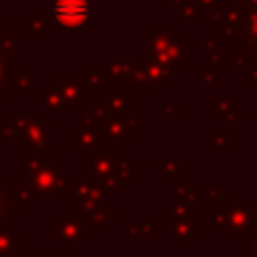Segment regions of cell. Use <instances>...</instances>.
Wrapping results in <instances>:
<instances>
[{
    "label": "cell",
    "instance_id": "6da1fadb",
    "mask_svg": "<svg viewBox=\"0 0 257 257\" xmlns=\"http://www.w3.org/2000/svg\"><path fill=\"white\" fill-rule=\"evenodd\" d=\"M50 131L52 122L44 120L40 112H12L6 120H0V139H12L16 149L30 157H52Z\"/></svg>",
    "mask_w": 257,
    "mask_h": 257
},
{
    "label": "cell",
    "instance_id": "7a4b0ae2",
    "mask_svg": "<svg viewBox=\"0 0 257 257\" xmlns=\"http://www.w3.org/2000/svg\"><path fill=\"white\" fill-rule=\"evenodd\" d=\"M147 50L145 58L151 62H159L171 68H187L189 66V42L169 26V22H157L153 30L145 32Z\"/></svg>",
    "mask_w": 257,
    "mask_h": 257
},
{
    "label": "cell",
    "instance_id": "3957f363",
    "mask_svg": "<svg viewBox=\"0 0 257 257\" xmlns=\"http://www.w3.org/2000/svg\"><path fill=\"white\" fill-rule=\"evenodd\" d=\"M24 165L28 173V187L36 197L40 195L46 205L52 203L54 193L68 195L70 185H68V179H64L60 173V165H62L60 159L24 155Z\"/></svg>",
    "mask_w": 257,
    "mask_h": 257
},
{
    "label": "cell",
    "instance_id": "277c9868",
    "mask_svg": "<svg viewBox=\"0 0 257 257\" xmlns=\"http://www.w3.org/2000/svg\"><path fill=\"white\" fill-rule=\"evenodd\" d=\"M90 225L82 213H54L52 215V239L64 251H76L84 241L90 239Z\"/></svg>",
    "mask_w": 257,
    "mask_h": 257
},
{
    "label": "cell",
    "instance_id": "5b68a950",
    "mask_svg": "<svg viewBox=\"0 0 257 257\" xmlns=\"http://www.w3.org/2000/svg\"><path fill=\"white\" fill-rule=\"evenodd\" d=\"M50 20L54 30H78L90 28V0H52Z\"/></svg>",
    "mask_w": 257,
    "mask_h": 257
},
{
    "label": "cell",
    "instance_id": "8992f818",
    "mask_svg": "<svg viewBox=\"0 0 257 257\" xmlns=\"http://www.w3.org/2000/svg\"><path fill=\"white\" fill-rule=\"evenodd\" d=\"M98 135L104 143L116 141H133L137 133L145 131V114L143 112H120L104 122H98Z\"/></svg>",
    "mask_w": 257,
    "mask_h": 257
},
{
    "label": "cell",
    "instance_id": "52a82bcc",
    "mask_svg": "<svg viewBox=\"0 0 257 257\" xmlns=\"http://www.w3.org/2000/svg\"><path fill=\"white\" fill-rule=\"evenodd\" d=\"M114 149H116V145L108 141L104 151H96L90 157V169H92L90 177H94L100 183V187L106 195H114L116 189L120 187L118 179H116V173H114V161H116Z\"/></svg>",
    "mask_w": 257,
    "mask_h": 257
},
{
    "label": "cell",
    "instance_id": "ba28073f",
    "mask_svg": "<svg viewBox=\"0 0 257 257\" xmlns=\"http://www.w3.org/2000/svg\"><path fill=\"white\" fill-rule=\"evenodd\" d=\"M135 110V98L126 94V90H108L104 94H98L96 102L90 108V116L94 122H104L120 112H133Z\"/></svg>",
    "mask_w": 257,
    "mask_h": 257
},
{
    "label": "cell",
    "instance_id": "9c48e42d",
    "mask_svg": "<svg viewBox=\"0 0 257 257\" xmlns=\"http://www.w3.org/2000/svg\"><path fill=\"white\" fill-rule=\"evenodd\" d=\"M255 223H257V213L253 211V205H249L239 195L233 207L227 209V223H225L227 241H243Z\"/></svg>",
    "mask_w": 257,
    "mask_h": 257
},
{
    "label": "cell",
    "instance_id": "30bf717a",
    "mask_svg": "<svg viewBox=\"0 0 257 257\" xmlns=\"http://www.w3.org/2000/svg\"><path fill=\"white\" fill-rule=\"evenodd\" d=\"M68 185H70V191H68V199L72 205L76 207H82V209H90V207H96L100 203H104V191L100 187V183L90 177V179H68Z\"/></svg>",
    "mask_w": 257,
    "mask_h": 257
},
{
    "label": "cell",
    "instance_id": "8fae6325",
    "mask_svg": "<svg viewBox=\"0 0 257 257\" xmlns=\"http://www.w3.org/2000/svg\"><path fill=\"white\" fill-rule=\"evenodd\" d=\"M98 126L90 114H80V126L70 135V147L80 153V159H90L98 151Z\"/></svg>",
    "mask_w": 257,
    "mask_h": 257
},
{
    "label": "cell",
    "instance_id": "7c38bea8",
    "mask_svg": "<svg viewBox=\"0 0 257 257\" xmlns=\"http://www.w3.org/2000/svg\"><path fill=\"white\" fill-rule=\"evenodd\" d=\"M235 46H237V58L243 60V64L249 58H257V10L245 12L241 28L235 38Z\"/></svg>",
    "mask_w": 257,
    "mask_h": 257
},
{
    "label": "cell",
    "instance_id": "4fadbf2b",
    "mask_svg": "<svg viewBox=\"0 0 257 257\" xmlns=\"http://www.w3.org/2000/svg\"><path fill=\"white\" fill-rule=\"evenodd\" d=\"M126 88H133L137 94H161L163 86L151 72V64L147 58H139L133 64V70L126 80Z\"/></svg>",
    "mask_w": 257,
    "mask_h": 257
},
{
    "label": "cell",
    "instance_id": "5bb4252c",
    "mask_svg": "<svg viewBox=\"0 0 257 257\" xmlns=\"http://www.w3.org/2000/svg\"><path fill=\"white\" fill-rule=\"evenodd\" d=\"M52 84L72 102V104H76V106H80V104H84V102H88V98L92 96V92H90V88H88V84L80 78V76H76V78H66V76H54V80H52Z\"/></svg>",
    "mask_w": 257,
    "mask_h": 257
},
{
    "label": "cell",
    "instance_id": "9a60e30c",
    "mask_svg": "<svg viewBox=\"0 0 257 257\" xmlns=\"http://www.w3.org/2000/svg\"><path fill=\"white\" fill-rule=\"evenodd\" d=\"M34 102L36 104H42L46 110H54V112H78L80 106L72 104L54 84L50 86H44L40 90V94H34Z\"/></svg>",
    "mask_w": 257,
    "mask_h": 257
},
{
    "label": "cell",
    "instance_id": "2e32d148",
    "mask_svg": "<svg viewBox=\"0 0 257 257\" xmlns=\"http://www.w3.org/2000/svg\"><path fill=\"white\" fill-rule=\"evenodd\" d=\"M82 215L86 217V221H88V225H90L92 231H104L108 227V223H112L116 219V207L114 205L100 203L96 207L82 209Z\"/></svg>",
    "mask_w": 257,
    "mask_h": 257
},
{
    "label": "cell",
    "instance_id": "e0dca14e",
    "mask_svg": "<svg viewBox=\"0 0 257 257\" xmlns=\"http://www.w3.org/2000/svg\"><path fill=\"white\" fill-rule=\"evenodd\" d=\"M80 78L88 84L90 92L92 94H100L102 88L104 92H108L112 88V78H110V72L108 68H80Z\"/></svg>",
    "mask_w": 257,
    "mask_h": 257
},
{
    "label": "cell",
    "instance_id": "ac0fdd59",
    "mask_svg": "<svg viewBox=\"0 0 257 257\" xmlns=\"http://www.w3.org/2000/svg\"><path fill=\"white\" fill-rule=\"evenodd\" d=\"M26 247V235L18 229H8L0 233V257H16L20 249Z\"/></svg>",
    "mask_w": 257,
    "mask_h": 257
},
{
    "label": "cell",
    "instance_id": "d6986e66",
    "mask_svg": "<svg viewBox=\"0 0 257 257\" xmlns=\"http://www.w3.org/2000/svg\"><path fill=\"white\" fill-rule=\"evenodd\" d=\"M207 110L211 114H217L221 120H227V122H239L245 118L243 112H235V96H223V98L211 102Z\"/></svg>",
    "mask_w": 257,
    "mask_h": 257
},
{
    "label": "cell",
    "instance_id": "ffe728a7",
    "mask_svg": "<svg viewBox=\"0 0 257 257\" xmlns=\"http://www.w3.org/2000/svg\"><path fill=\"white\" fill-rule=\"evenodd\" d=\"M157 229H169V225L153 223V215H145V221L139 225H126V239H139V241H151L155 237Z\"/></svg>",
    "mask_w": 257,
    "mask_h": 257
},
{
    "label": "cell",
    "instance_id": "44dd1931",
    "mask_svg": "<svg viewBox=\"0 0 257 257\" xmlns=\"http://www.w3.org/2000/svg\"><path fill=\"white\" fill-rule=\"evenodd\" d=\"M207 147L211 151L235 149V126H233V122H229L225 131H209V135H207Z\"/></svg>",
    "mask_w": 257,
    "mask_h": 257
},
{
    "label": "cell",
    "instance_id": "7402d4cb",
    "mask_svg": "<svg viewBox=\"0 0 257 257\" xmlns=\"http://www.w3.org/2000/svg\"><path fill=\"white\" fill-rule=\"evenodd\" d=\"M26 22H28V26H26V38L28 40H38V38H42V34L46 30H54L52 20H50V12L48 14H32V12H28L26 14Z\"/></svg>",
    "mask_w": 257,
    "mask_h": 257
},
{
    "label": "cell",
    "instance_id": "603a6c76",
    "mask_svg": "<svg viewBox=\"0 0 257 257\" xmlns=\"http://www.w3.org/2000/svg\"><path fill=\"white\" fill-rule=\"evenodd\" d=\"M199 48H205L207 50V54H209V66H213V68H227V66L241 64L239 60L227 58V54L223 52V48H219L215 44V40H211V36L207 40H199Z\"/></svg>",
    "mask_w": 257,
    "mask_h": 257
},
{
    "label": "cell",
    "instance_id": "cb8c5ba5",
    "mask_svg": "<svg viewBox=\"0 0 257 257\" xmlns=\"http://www.w3.org/2000/svg\"><path fill=\"white\" fill-rule=\"evenodd\" d=\"M0 52L8 60H16V26L14 22H0Z\"/></svg>",
    "mask_w": 257,
    "mask_h": 257
},
{
    "label": "cell",
    "instance_id": "d4e9b609",
    "mask_svg": "<svg viewBox=\"0 0 257 257\" xmlns=\"http://www.w3.org/2000/svg\"><path fill=\"white\" fill-rule=\"evenodd\" d=\"M10 86L16 88L18 92L34 94V68H30V66H26V68L14 66V70L10 74Z\"/></svg>",
    "mask_w": 257,
    "mask_h": 257
},
{
    "label": "cell",
    "instance_id": "484cf974",
    "mask_svg": "<svg viewBox=\"0 0 257 257\" xmlns=\"http://www.w3.org/2000/svg\"><path fill=\"white\" fill-rule=\"evenodd\" d=\"M114 173L120 187H133L135 185V173H133V161L131 159H116L114 161Z\"/></svg>",
    "mask_w": 257,
    "mask_h": 257
},
{
    "label": "cell",
    "instance_id": "4316f807",
    "mask_svg": "<svg viewBox=\"0 0 257 257\" xmlns=\"http://www.w3.org/2000/svg\"><path fill=\"white\" fill-rule=\"evenodd\" d=\"M36 195L32 193V189L26 185V187H12V205H14V213H24L26 211V205L32 203Z\"/></svg>",
    "mask_w": 257,
    "mask_h": 257
},
{
    "label": "cell",
    "instance_id": "83f0119b",
    "mask_svg": "<svg viewBox=\"0 0 257 257\" xmlns=\"http://www.w3.org/2000/svg\"><path fill=\"white\" fill-rule=\"evenodd\" d=\"M14 62L8 60L2 52H0V104L6 102V88L10 86V74L14 70Z\"/></svg>",
    "mask_w": 257,
    "mask_h": 257
},
{
    "label": "cell",
    "instance_id": "f1b7e54d",
    "mask_svg": "<svg viewBox=\"0 0 257 257\" xmlns=\"http://www.w3.org/2000/svg\"><path fill=\"white\" fill-rule=\"evenodd\" d=\"M14 213V205H12V187L6 185V179L0 177V219H6Z\"/></svg>",
    "mask_w": 257,
    "mask_h": 257
},
{
    "label": "cell",
    "instance_id": "f546056e",
    "mask_svg": "<svg viewBox=\"0 0 257 257\" xmlns=\"http://www.w3.org/2000/svg\"><path fill=\"white\" fill-rule=\"evenodd\" d=\"M161 116L165 122H179L181 120V106L177 102H167L161 108Z\"/></svg>",
    "mask_w": 257,
    "mask_h": 257
},
{
    "label": "cell",
    "instance_id": "4dcf8cb0",
    "mask_svg": "<svg viewBox=\"0 0 257 257\" xmlns=\"http://www.w3.org/2000/svg\"><path fill=\"white\" fill-rule=\"evenodd\" d=\"M155 165L157 167H161V171L165 173V175H169L171 179H175V177H179V169H181V161H163V159H157L155 161Z\"/></svg>",
    "mask_w": 257,
    "mask_h": 257
},
{
    "label": "cell",
    "instance_id": "1f68e13d",
    "mask_svg": "<svg viewBox=\"0 0 257 257\" xmlns=\"http://www.w3.org/2000/svg\"><path fill=\"white\" fill-rule=\"evenodd\" d=\"M197 76H199V80H201L203 84H207V86H213V84L217 82V68H213V66H205V68H199V70H197Z\"/></svg>",
    "mask_w": 257,
    "mask_h": 257
},
{
    "label": "cell",
    "instance_id": "d6a6232c",
    "mask_svg": "<svg viewBox=\"0 0 257 257\" xmlns=\"http://www.w3.org/2000/svg\"><path fill=\"white\" fill-rule=\"evenodd\" d=\"M24 257H52V251H24Z\"/></svg>",
    "mask_w": 257,
    "mask_h": 257
},
{
    "label": "cell",
    "instance_id": "836d02e7",
    "mask_svg": "<svg viewBox=\"0 0 257 257\" xmlns=\"http://www.w3.org/2000/svg\"><path fill=\"white\" fill-rule=\"evenodd\" d=\"M253 183H255V187H257V161H255V173H253Z\"/></svg>",
    "mask_w": 257,
    "mask_h": 257
},
{
    "label": "cell",
    "instance_id": "e575fe53",
    "mask_svg": "<svg viewBox=\"0 0 257 257\" xmlns=\"http://www.w3.org/2000/svg\"><path fill=\"white\" fill-rule=\"evenodd\" d=\"M253 86H255V92H253V100H255V102H257V82H255V84H253Z\"/></svg>",
    "mask_w": 257,
    "mask_h": 257
}]
</instances>
